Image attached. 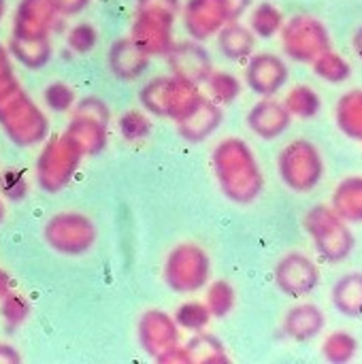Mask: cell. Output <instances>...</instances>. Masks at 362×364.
<instances>
[{
  "label": "cell",
  "mask_w": 362,
  "mask_h": 364,
  "mask_svg": "<svg viewBox=\"0 0 362 364\" xmlns=\"http://www.w3.org/2000/svg\"><path fill=\"white\" fill-rule=\"evenodd\" d=\"M211 168L222 194L235 205H252L265 190V175L256 154L241 136H228L215 145Z\"/></svg>",
  "instance_id": "obj_1"
},
{
  "label": "cell",
  "mask_w": 362,
  "mask_h": 364,
  "mask_svg": "<svg viewBox=\"0 0 362 364\" xmlns=\"http://www.w3.org/2000/svg\"><path fill=\"white\" fill-rule=\"evenodd\" d=\"M0 128L17 147H36L49 136L45 111L21 87L0 98Z\"/></svg>",
  "instance_id": "obj_2"
},
{
  "label": "cell",
  "mask_w": 362,
  "mask_h": 364,
  "mask_svg": "<svg viewBox=\"0 0 362 364\" xmlns=\"http://www.w3.org/2000/svg\"><path fill=\"white\" fill-rule=\"evenodd\" d=\"M303 226L324 262L337 264L352 256L356 237L350 228V222H346L331 205L312 207L303 220Z\"/></svg>",
  "instance_id": "obj_3"
},
{
  "label": "cell",
  "mask_w": 362,
  "mask_h": 364,
  "mask_svg": "<svg viewBox=\"0 0 362 364\" xmlns=\"http://www.w3.org/2000/svg\"><path fill=\"white\" fill-rule=\"evenodd\" d=\"M162 279L177 294H194L203 290L211 279L209 254L198 243H177L164 260Z\"/></svg>",
  "instance_id": "obj_4"
},
{
  "label": "cell",
  "mask_w": 362,
  "mask_h": 364,
  "mask_svg": "<svg viewBox=\"0 0 362 364\" xmlns=\"http://www.w3.org/2000/svg\"><path fill=\"white\" fill-rule=\"evenodd\" d=\"M277 173L286 188L297 194L312 192L324 177V160L320 149L307 139L290 141L277 156Z\"/></svg>",
  "instance_id": "obj_5"
},
{
  "label": "cell",
  "mask_w": 362,
  "mask_h": 364,
  "mask_svg": "<svg viewBox=\"0 0 362 364\" xmlns=\"http://www.w3.org/2000/svg\"><path fill=\"white\" fill-rule=\"evenodd\" d=\"M81 160L83 154L66 136V132L47 139L36 160V181L41 190H45L47 194L64 190L79 171Z\"/></svg>",
  "instance_id": "obj_6"
},
{
  "label": "cell",
  "mask_w": 362,
  "mask_h": 364,
  "mask_svg": "<svg viewBox=\"0 0 362 364\" xmlns=\"http://www.w3.org/2000/svg\"><path fill=\"white\" fill-rule=\"evenodd\" d=\"M45 243L62 256H81L96 245V224L79 211H60L43 228Z\"/></svg>",
  "instance_id": "obj_7"
},
{
  "label": "cell",
  "mask_w": 362,
  "mask_h": 364,
  "mask_svg": "<svg viewBox=\"0 0 362 364\" xmlns=\"http://www.w3.org/2000/svg\"><path fill=\"white\" fill-rule=\"evenodd\" d=\"M286 58L312 64L320 53L331 49V34L322 19L314 15H294L284 21L280 32Z\"/></svg>",
  "instance_id": "obj_8"
},
{
  "label": "cell",
  "mask_w": 362,
  "mask_h": 364,
  "mask_svg": "<svg viewBox=\"0 0 362 364\" xmlns=\"http://www.w3.org/2000/svg\"><path fill=\"white\" fill-rule=\"evenodd\" d=\"M173 23L175 17L166 13H156V11H141L137 9L134 19L130 23V38L151 58L164 55L171 51L175 45L173 38Z\"/></svg>",
  "instance_id": "obj_9"
},
{
  "label": "cell",
  "mask_w": 362,
  "mask_h": 364,
  "mask_svg": "<svg viewBox=\"0 0 362 364\" xmlns=\"http://www.w3.org/2000/svg\"><path fill=\"white\" fill-rule=\"evenodd\" d=\"M273 277H275V286L284 294L292 299H301V296L312 294L318 288L320 269L309 256L301 252H290L277 260Z\"/></svg>",
  "instance_id": "obj_10"
},
{
  "label": "cell",
  "mask_w": 362,
  "mask_h": 364,
  "mask_svg": "<svg viewBox=\"0 0 362 364\" xmlns=\"http://www.w3.org/2000/svg\"><path fill=\"white\" fill-rule=\"evenodd\" d=\"M179 331L181 328L175 322V318L171 314H166L164 309H147V311H143V316L139 318V324H137L139 343H141L143 352L147 356H151L154 360L158 356H162L166 350L181 343V333Z\"/></svg>",
  "instance_id": "obj_11"
},
{
  "label": "cell",
  "mask_w": 362,
  "mask_h": 364,
  "mask_svg": "<svg viewBox=\"0 0 362 364\" xmlns=\"http://www.w3.org/2000/svg\"><path fill=\"white\" fill-rule=\"evenodd\" d=\"M288 64L284 58L271 51H258L247 58L245 64V83L260 98H271L284 90L288 83Z\"/></svg>",
  "instance_id": "obj_12"
},
{
  "label": "cell",
  "mask_w": 362,
  "mask_h": 364,
  "mask_svg": "<svg viewBox=\"0 0 362 364\" xmlns=\"http://www.w3.org/2000/svg\"><path fill=\"white\" fill-rule=\"evenodd\" d=\"M181 21L190 38L205 43L230 21L224 0H188L181 6Z\"/></svg>",
  "instance_id": "obj_13"
},
{
  "label": "cell",
  "mask_w": 362,
  "mask_h": 364,
  "mask_svg": "<svg viewBox=\"0 0 362 364\" xmlns=\"http://www.w3.org/2000/svg\"><path fill=\"white\" fill-rule=\"evenodd\" d=\"M166 60L171 66V75L190 79L198 85L207 83V79L213 73V62H211L209 51L203 47V43L194 38L175 43L171 51L166 53Z\"/></svg>",
  "instance_id": "obj_14"
},
{
  "label": "cell",
  "mask_w": 362,
  "mask_h": 364,
  "mask_svg": "<svg viewBox=\"0 0 362 364\" xmlns=\"http://www.w3.org/2000/svg\"><path fill=\"white\" fill-rule=\"evenodd\" d=\"M58 13L49 0H19L13 15V34L26 38H49Z\"/></svg>",
  "instance_id": "obj_15"
},
{
  "label": "cell",
  "mask_w": 362,
  "mask_h": 364,
  "mask_svg": "<svg viewBox=\"0 0 362 364\" xmlns=\"http://www.w3.org/2000/svg\"><path fill=\"white\" fill-rule=\"evenodd\" d=\"M107 64L113 77L122 81H134L143 77L151 64V55L145 53L130 36H122L113 41L107 51Z\"/></svg>",
  "instance_id": "obj_16"
},
{
  "label": "cell",
  "mask_w": 362,
  "mask_h": 364,
  "mask_svg": "<svg viewBox=\"0 0 362 364\" xmlns=\"http://www.w3.org/2000/svg\"><path fill=\"white\" fill-rule=\"evenodd\" d=\"M245 119H247L250 130L256 136H260L265 141H273V139H280L290 128L292 115L284 102H280L271 96V98H260L250 109Z\"/></svg>",
  "instance_id": "obj_17"
},
{
  "label": "cell",
  "mask_w": 362,
  "mask_h": 364,
  "mask_svg": "<svg viewBox=\"0 0 362 364\" xmlns=\"http://www.w3.org/2000/svg\"><path fill=\"white\" fill-rule=\"evenodd\" d=\"M222 105H218L213 98H203L190 115L177 122V132L188 143H203L211 134H215V130L222 126Z\"/></svg>",
  "instance_id": "obj_18"
},
{
  "label": "cell",
  "mask_w": 362,
  "mask_h": 364,
  "mask_svg": "<svg viewBox=\"0 0 362 364\" xmlns=\"http://www.w3.org/2000/svg\"><path fill=\"white\" fill-rule=\"evenodd\" d=\"M324 326H326V316L314 303H299V305L290 307L282 322L286 337H290L292 341H299V343L316 339L324 331Z\"/></svg>",
  "instance_id": "obj_19"
},
{
  "label": "cell",
  "mask_w": 362,
  "mask_h": 364,
  "mask_svg": "<svg viewBox=\"0 0 362 364\" xmlns=\"http://www.w3.org/2000/svg\"><path fill=\"white\" fill-rule=\"evenodd\" d=\"M203 92H201V85L190 81V79H183V77H177V75H169V85H166V111H164V117L169 119H183L186 115H190L203 100Z\"/></svg>",
  "instance_id": "obj_20"
},
{
  "label": "cell",
  "mask_w": 362,
  "mask_h": 364,
  "mask_svg": "<svg viewBox=\"0 0 362 364\" xmlns=\"http://www.w3.org/2000/svg\"><path fill=\"white\" fill-rule=\"evenodd\" d=\"M218 49L224 58L233 62H243L256 51V34L250 30V26L237 21H228L218 32Z\"/></svg>",
  "instance_id": "obj_21"
},
{
  "label": "cell",
  "mask_w": 362,
  "mask_h": 364,
  "mask_svg": "<svg viewBox=\"0 0 362 364\" xmlns=\"http://www.w3.org/2000/svg\"><path fill=\"white\" fill-rule=\"evenodd\" d=\"M66 136L79 147L83 156H96L107 147V126L92 117L73 115L66 128Z\"/></svg>",
  "instance_id": "obj_22"
},
{
  "label": "cell",
  "mask_w": 362,
  "mask_h": 364,
  "mask_svg": "<svg viewBox=\"0 0 362 364\" xmlns=\"http://www.w3.org/2000/svg\"><path fill=\"white\" fill-rule=\"evenodd\" d=\"M331 207L350 224L362 222V175L341 179L331 196Z\"/></svg>",
  "instance_id": "obj_23"
},
{
  "label": "cell",
  "mask_w": 362,
  "mask_h": 364,
  "mask_svg": "<svg viewBox=\"0 0 362 364\" xmlns=\"http://www.w3.org/2000/svg\"><path fill=\"white\" fill-rule=\"evenodd\" d=\"M333 307L346 318H362V273L352 271L341 275L331 290Z\"/></svg>",
  "instance_id": "obj_24"
},
{
  "label": "cell",
  "mask_w": 362,
  "mask_h": 364,
  "mask_svg": "<svg viewBox=\"0 0 362 364\" xmlns=\"http://www.w3.org/2000/svg\"><path fill=\"white\" fill-rule=\"evenodd\" d=\"M9 53L15 58L21 66L38 70L45 64H49L53 47L49 38H26V36H15L11 34L9 41Z\"/></svg>",
  "instance_id": "obj_25"
},
{
  "label": "cell",
  "mask_w": 362,
  "mask_h": 364,
  "mask_svg": "<svg viewBox=\"0 0 362 364\" xmlns=\"http://www.w3.org/2000/svg\"><path fill=\"white\" fill-rule=\"evenodd\" d=\"M335 124L348 139L362 143V87L346 92L337 100Z\"/></svg>",
  "instance_id": "obj_26"
},
{
  "label": "cell",
  "mask_w": 362,
  "mask_h": 364,
  "mask_svg": "<svg viewBox=\"0 0 362 364\" xmlns=\"http://www.w3.org/2000/svg\"><path fill=\"white\" fill-rule=\"evenodd\" d=\"M186 348L190 352L192 364H220L230 360L224 343L215 335H209L205 331L194 333V337L188 341Z\"/></svg>",
  "instance_id": "obj_27"
},
{
  "label": "cell",
  "mask_w": 362,
  "mask_h": 364,
  "mask_svg": "<svg viewBox=\"0 0 362 364\" xmlns=\"http://www.w3.org/2000/svg\"><path fill=\"white\" fill-rule=\"evenodd\" d=\"M284 13L273 2H258L250 11V30L256 38H273L284 28Z\"/></svg>",
  "instance_id": "obj_28"
},
{
  "label": "cell",
  "mask_w": 362,
  "mask_h": 364,
  "mask_svg": "<svg viewBox=\"0 0 362 364\" xmlns=\"http://www.w3.org/2000/svg\"><path fill=\"white\" fill-rule=\"evenodd\" d=\"M286 109L290 111L292 117H301V119H309L316 117L322 109V98L320 94L312 87V85H294L288 90L286 98H284Z\"/></svg>",
  "instance_id": "obj_29"
},
{
  "label": "cell",
  "mask_w": 362,
  "mask_h": 364,
  "mask_svg": "<svg viewBox=\"0 0 362 364\" xmlns=\"http://www.w3.org/2000/svg\"><path fill=\"white\" fill-rule=\"evenodd\" d=\"M312 68L326 83H344L352 75V64L339 51H333V49H326L324 53H320L312 62Z\"/></svg>",
  "instance_id": "obj_30"
},
{
  "label": "cell",
  "mask_w": 362,
  "mask_h": 364,
  "mask_svg": "<svg viewBox=\"0 0 362 364\" xmlns=\"http://www.w3.org/2000/svg\"><path fill=\"white\" fill-rule=\"evenodd\" d=\"M358 354V341L354 335L346 331L331 333L322 343V356L333 364L352 363Z\"/></svg>",
  "instance_id": "obj_31"
},
{
  "label": "cell",
  "mask_w": 362,
  "mask_h": 364,
  "mask_svg": "<svg viewBox=\"0 0 362 364\" xmlns=\"http://www.w3.org/2000/svg\"><path fill=\"white\" fill-rule=\"evenodd\" d=\"M205 305L209 307L211 316L222 320L226 318L228 314H233L235 305H237V292L233 288L230 282L226 279H215L209 284L207 288V299H205Z\"/></svg>",
  "instance_id": "obj_32"
},
{
  "label": "cell",
  "mask_w": 362,
  "mask_h": 364,
  "mask_svg": "<svg viewBox=\"0 0 362 364\" xmlns=\"http://www.w3.org/2000/svg\"><path fill=\"white\" fill-rule=\"evenodd\" d=\"M175 322L179 324L181 331H188V333H201L209 326L211 322V311L205 303L201 301H188V303H181L175 314H173Z\"/></svg>",
  "instance_id": "obj_33"
},
{
  "label": "cell",
  "mask_w": 362,
  "mask_h": 364,
  "mask_svg": "<svg viewBox=\"0 0 362 364\" xmlns=\"http://www.w3.org/2000/svg\"><path fill=\"white\" fill-rule=\"evenodd\" d=\"M166 85H169V75H160V77L149 79L141 87L139 102L147 113L164 117V111H166Z\"/></svg>",
  "instance_id": "obj_34"
},
{
  "label": "cell",
  "mask_w": 362,
  "mask_h": 364,
  "mask_svg": "<svg viewBox=\"0 0 362 364\" xmlns=\"http://www.w3.org/2000/svg\"><path fill=\"white\" fill-rule=\"evenodd\" d=\"M211 98L218 105H230L241 96V81L237 79V75L228 73V70H213L211 77L207 79Z\"/></svg>",
  "instance_id": "obj_35"
},
{
  "label": "cell",
  "mask_w": 362,
  "mask_h": 364,
  "mask_svg": "<svg viewBox=\"0 0 362 364\" xmlns=\"http://www.w3.org/2000/svg\"><path fill=\"white\" fill-rule=\"evenodd\" d=\"M117 128H119V134L128 141V143H141L145 141L149 134H151V122L147 117V113L143 111H126L119 122H117Z\"/></svg>",
  "instance_id": "obj_36"
},
{
  "label": "cell",
  "mask_w": 362,
  "mask_h": 364,
  "mask_svg": "<svg viewBox=\"0 0 362 364\" xmlns=\"http://www.w3.org/2000/svg\"><path fill=\"white\" fill-rule=\"evenodd\" d=\"M0 316L9 328H17L30 318V303L21 294L11 292L0 301Z\"/></svg>",
  "instance_id": "obj_37"
},
{
  "label": "cell",
  "mask_w": 362,
  "mask_h": 364,
  "mask_svg": "<svg viewBox=\"0 0 362 364\" xmlns=\"http://www.w3.org/2000/svg\"><path fill=\"white\" fill-rule=\"evenodd\" d=\"M98 43V30L90 23V21H81V23H75L70 30H68V36H66V45L70 51L75 53H90Z\"/></svg>",
  "instance_id": "obj_38"
},
{
  "label": "cell",
  "mask_w": 362,
  "mask_h": 364,
  "mask_svg": "<svg viewBox=\"0 0 362 364\" xmlns=\"http://www.w3.org/2000/svg\"><path fill=\"white\" fill-rule=\"evenodd\" d=\"M43 98H45V105L55 111V113H64L68 109H73L75 105V90L62 81H55V83H49L43 92Z\"/></svg>",
  "instance_id": "obj_39"
},
{
  "label": "cell",
  "mask_w": 362,
  "mask_h": 364,
  "mask_svg": "<svg viewBox=\"0 0 362 364\" xmlns=\"http://www.w3.org/2000/svg\"><path fill=\"white\" fill-rule=\"evenodd\" d=\"M75 115H83V117H92V119H98L100 124L109 126V119H111V111H109V105L96 96H85L77 102L75 107Z\"/></svg>",
  "instance_id": "obj_40"
},
{
  "label": "cell",
  "mask_w": 362,
  "mask_h": 364,
  "mask_svg": "<svg viewBox=\"0 0 362 364\" xmlns=\"http://www.w3.org/2000/svg\"><path fill=\"white\" fill-rule=\"evenodd\" d=\"M0 192L11 200H21L28 194V181L21 171H4L0 177Z\"/></svg>",
  "instance_id": "obj_41"
},
{
  "label": "cell",
  "mask_w": 362,
  "mask_h": 364,
  "mask_svg": "<svg viewBox=\"0 0 362 364\" xmlns=\"http://www.w3.org/2000/svg\"><path fill=\"white\" fill-rule=\"evenodd\" d=\"M17 87H21V85H19V81L15 77V68H13V62H11L9 47H4L0 43V98L9 96Z\"/></svg>",
  "instance_id": "obj_42"
},
{
  "label": "cell",
  "mask_w": 362,
  "mask_h": 364,
  "mask_svg": "<svg viewBox=\"0 0 362 364\" xmlns=\"http://www.w3.org/2000/svg\"><path fill=\"white\" fill-rule=\"evenodd\" d=\"M137 9L166 13V15L177 17L181 13V0H137Z\"/></svg>",
  "instance_id": "obj_43"
},
{
  "label": "cell",
  "mask_w": 362,
  "mask_h": 364,
  "mask_svg": "<svg viewBox=\"0 0 362 364\" xmlns=\"http://www.w3.org/2000/svg\"><path fill=\"white\" fill-rule=\"evenodd\" d=\"M58 17H75L83 13L90 4V0H49Z\"/></svg>",
  "instance_id": "obj_44"
},
{
  "label": "cell",
  "mask_w": 362,
  "mask_h": 364,
  "mask_svg": "<svg viewBox=\"0 0 362 364\" xmlns=\"http://www.w3.org/2000/svg\"><path fill=\"white\" fill-rule=\"evenodd\" d=\"M156 363H160V364H192V358H190V352H188V348L179 343V346H175V348L166 350L162 356H158V358H156Z\"/></svg>",
  "instance_id": "obj_45"
},
{
  "label": "cell",
  "mask_w": 362,
  "mask_h": 364,
  "mask_svg": "<svg viewBox=\"0 0 362 364\" xmlns=\"http://www.w3.org/2000/svg\"><path fill=\"white\" fill-rule=\"evenodd\" d=\"M224 4H226V11H228V19L237 21L250 11L252 0H224Z\"/></svg>",
  "instance_id": "obj_46"
},
{
  "label": "cell",
  "mask_w": 362,
  "mask_h": 364,
  "mask_svg": "<svg viewBox=\"0 0 362 364\" xmlns=\"http://www.w3.org/2000/svg\"><path fill=\"white\" fill-rule=\"evenodd\" d=\"M21 363V354L9 346V343H0V364H19Z\"/></svg>",
  "instance_id": "obj_47"
},
{
  "label": "cell",
  "mask_w": 362,
  "mask_h": 364,
  "mask_svg": "<svg viewBox=\"0 0 362 364\" xmlns=\"http://www.w3.org/2000/svg\"><path fill=\"white\" fill-rule=\"evenodd\" d=\"M11 292H13V279H11V275L6 271L0 269V301L4 296H9Z\"/></svg>",
  "instance_id": "obj_48"
},
{
  "label": "cell",
  "mask_w": 362,
  "mask_h": 364,
  "mask_svg": "<svg viewBox=\"0 0 362 364\" xmlns=\"http://www.w3.org/2000/svg\"><path fill=\"white\" fill-rule=\"evenodd\" d=\"M352 47H354L356 55L362 60V23L356 28V32H354V36H352Z\"/></svg>",
  "instance_id": "obj_49"
},
{
  "label": "cell",
  "mask_w": 362,
  "mask_h": 364,
  "mask_svg": "<svg viewBox=\"0 0 362 364\" xmlns=\"http://www.w3.org/2000/svg\"><path fill=\"white\" fill-rule=\"evenodd\" d=\"M4 11H6V2L0 0V21H2V17H4Z\"/></svg>",
  "instance_id": "obj_50"
},
{
  "label": "cell",
  "mask_w": 362,
  "mask_h": 364,
  "mask_svg": "<svg viewBox=\"0 0 362 364\" xmlns=\"http://www.w3.org/2000/svg\"><path fill=\"white\" fill-rule=\"evenodd\" d=\"M2 220H4V203L0 200V224H2Z\"/></svg>",
  "instance_id": "obj_51"
}]
</instances>
